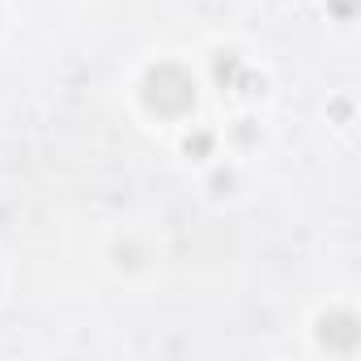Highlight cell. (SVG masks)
I'll use <instances>...</instances> for the list:
<instances>
[{"instance_id": "cell-1", "label": "cell", "mask_w": 361, "mask_h": 361, "mask_svg": "<svg viewBox=\"0 0 361 361\" xmlns=\"http://www.w3.org/2000/svg\"><path fill=\"white\" fill-rule=\"evenodd\" d=\"M192 98H196V90H192L188 73H183V68H170V64L157 68V73L149 77V90H145V102H149L157 115H178V111H188Z\"/></svg>"}, {"instance_id": "cell-2", "label": "cell", "mask_w": 361, "mask_h": 361, "mask_svg": "<svg viewBox=\"0 0 361 361\" xmlns=\"http://www.w3.org/2000/svg\"><path fill=\"white\" fill-rule=\"evenodd\" d=\"M323 344H331V348H353L357 344V327H353V319L348 314H340V319H323Z\"/></svg>"}]
</instances>
